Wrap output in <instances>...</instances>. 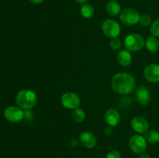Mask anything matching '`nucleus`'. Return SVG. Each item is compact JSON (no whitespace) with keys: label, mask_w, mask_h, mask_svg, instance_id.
I'll return each mask as SVG.
<instances>
[{"label":"nucleus","mask_w":159,"mask_h":158,"mask_svg":"<svg viewBox=\"0 0 159 158\" xmlns=\"http://www.w3.org/2000/svg\"><path fill=\"white\" fill-rule=\"evenodd\" d=\"M111 87L117 94H128L134 91L136 81L131 74L127 72H120L112 77Z\"/></svg>","instance_id":"1"},{"label":"nucleus","mask_w":159,"mask_h":158,"mask_svg":"<svg viewBox=\"0 0 159 158\" xmlns=\"http://www.w3.org/2000/svg\"><path fill=\"white\" fill-rule=\"evenodd\" d=\"M16 102L22 109L29 110L34 108L37 104V95L32 90H21L16 96Z\"/></svg>","instance_id":"2"},{"label":"nucleus","mask_w":159,"mask_h":158,"mask_svg":"<svg viewBox=\"0 0 159 158\" xmlns=\"http://www.w3.org/2000/svg\"><path fill=\"white\" fill-rule=\"evenodd\" d=\"M124 47L130 52L139 51L145 45L144 39L141 34L131 33L127 36L124 40Z\"/></svg>","instance_id":"3"},{"label":"nucleus","mask_w":159,"mask_h":158,"mask_svg":"<svg viewBox=\"0 0 159 158\" xmlns=\"http://www.w3.org/2000/svg\"><path fill=\"white\" fill-rule=\"evenodd\" d=\"M139 12L134 8H126L121 11L120 14V20L121 23L127 26H134L139 23L140 20Z\"/></svg>","instance_id":"4"},{"label":"nucleus","mask_w":159,"mask_h":158,"mask_svg":"<svg viewBox=\"0 0 159 158\" xmlns=\"http://www.w3.org/2000/svg\"><path fill=\"white\" fill-rule=\"evenodd\" d=\"M129 147L134 153L141 154L147 150L148 142L145 137L141 135H134L129 140Z\"/></svg>","instance_id":"5"},{"label":"nucleus","mask_w":159,"mask_h":158,"mask_svg":"<svg viewBox=\"0 0 159 158\" xmlns=\"http://www.w3.org/2000/svg\"><path fill=\"white\" fill-rule=\"evenodd\" d=\"M61 104L65 108L75 110L81 105V99L77 94L71 91H68L61 96Z\"/></svg>","instance_id":"6"},{"label":"nucleus","mask_w":159,"mask_h":158,"mask_svg":"<svg viewBox=\"0 0 159 158\" xmlns=\"http://www.w3.org/2000/svg\"><path fill=\"white\" fill-rule=\"evenodd\" d=\"M102 33L110 38L117 37L120 33V26L116 21L113 20H107L102 23Z\"/></svg>","instance_id":"7"},{"label":"nucleus","mask_w":159,"mask_h":158,"mask_svg":"<svg viewBox=\"0 0 159 158\" xmlns=\"http://www.w3.org/2000/svg\"><path fill=\"white\" fill-rule=\"evenodd\" d=\"M4 116L9 122H18L24 118V112L19 107L9 106L5 109Z\"/></svg>","instance_id":"8"},{"label":"nucleus","mask_w":159,"mask_h":158,"mask_svg":"<svg viewBox=\"0 0 159 158\" xmlns=\"http://www.w3.org/2000/svg\"><path fill=\"white\" fill-rule=\"evenodd\" d=\"M144 76L148 81L151 83L159 82V64H150L144 68Z\"/></svg>","instance_id":"9"},{"label":"nucleus","mask_w":159,"mask_h":158,"mask_svg":"<svg viewBox=\"0 0 159 158\" xmlns=\"http://www.w3.org/2000/svg\"><path fill=\"white\" fill-rule=\"evenodd\" d=\"M131 127L136 133L139 134L146 133L148 131L149 129V122L145 118L142 116H136L133 118L131 120Z\"/></svg>","instance_id":"10"},{"label":"nucleus","mask_w":159,"mask_h":158,"mask_svg":"<svg viewBox=\"0 0 159 158\" xmlns=\"http://www.w3.org/2000/svg\"><path fill=\"white\" fill-rule=\"evenodd\" d=\"M137 101L142 105H147L150 103L152 95L148 88L145 85H140L136 90Z\"/></svg>","instance_id":"11"},{"label":"nucleus","mask_w":159,"mask_h":158,"mask_svg":"<svg viewBox=\"0 0 159 158\" xmlns=\"http://www.w3.org/2000/svg\"><path fill=\"white\" fill-rule=\"evenodd\" d=\"M105 120L109 125L112 127L116 126L120 122V115L115 108H110L105 112Z\"/></svg>","instance_id":"12"},{"label":"nucleus","mask_w":159,"mask_h":158,"mask_svg":"<svg viewBox=\"0 0 159 158\" xmlns=\"http://www.w3.org/2000/svg\"><path fill=\"white\" fill-rule=\"evenodd\" d=\"M80 141L82 145L88 149L94 148L97 143L96 136L91 132H84L80 136Z\"/></svg>","instance_id":"13"},{"label":"nucleus","mask_w":159,"mask_h":158,"mask_svg":"<svg viewBox=\"0 0 159 158\" xmlns=\"http://www.w3.org/2000/svg\"><path fill=\"white\" fill-rule=\"evenodd\" d=\"M117 61L121 66L127 67L131 64L132 56L127 50H122L117 54Z\"/></svg>","instance_id":"14"},{"label":"nucleus","mask_w":159,"mask_h":158,"mask_svg":"<svg viewBox=\"0 0 159 158\" xmlns=\"http://www.w3.org/2000/svg\"><path fill=\"white\" fill-rule=\"evenodd\" d=\"M106 10L111 16H116L121 12L120 5L116 0H110L106 5Z\"/></svg>","instance_id":"15"},{"label":"nucleus","mask_w":159,"mask_h":158,"mask_svg":"<svg viewBox=\"0 0 159 158\" xmlns=\"http://www.w3.org/2000/svg\"><path fill=\"white\" fill-rule=\"evenodd\" d=\"M146 49L151 53H155L159 50V41L157 37L151 36L147 38L145 41Z\"/></svg>","instance_id":"16"},{"label":"nucleus","mask_w":159,"mask_h":158,"mask_svg":"<svg viewBox=\"0 0 159 158\" xmlns=\"http://www.w3.org/2000/svg\"><path fill=\"white\" fill-rule=\"evenodd\" d=\"M80 12L84 18L90 19L94 15V8L90 4L85 2L82 4L80 9Z\"/></svg>","instance_id":"17"},{"label":"nucleus","mask_w":159,"mask_h":158,"mask_svg":"<svg viewBox=\"0 0 159 158\" xmlns=\"http://www.w3.org/2000/svg\"><path fill=\"white\" fill-rule=\"evenodd\" d=\"M145 139L147 142L150 143L155 144L159 143V132L157 130H149L146 133Z\"/></svg>","instance_id":"18"},{"label":"nucleus","mask_w":159,"mask_h":158,"mask_svg":"<svg viewBox=\"0 0 159 158\" xmlns=\"http://www.w3.org/2000/svg\"><path fill=\"white\" fill-rule=\"evenodd\" d=\"M73 120L75 121L77 123H81V122H83L85 119V112L82 109V108H76V109L73 110L72 114Z\"/></svg>","instance_id":"19"},{"label":"nucleus","mask_w":159,"mask_h":158,"mask_svg":"<svg viewBox=\"0 0 159 158\" xmlns=\"http://www.w3.org/2000/svg\"><path fill=\"white\" fill-rule=\"evenodd\" d=\"M150 31L152 36H154L155 37H159V19L155 20L151 24Z\"/></svg>","instance_id":"20"},{"label":"nucleus","mask_w":159,"mask_h":158,"mask_svg":"<svg viewBox=\"0 0 159 158\" xmlns=\"http://www.w3.org/2000/svg\"><path fill=\"white\" fill-rule=\"evenodd\" d=\"M110 46L111 49H113V50H118L122 46V43H121L120 39H118L117 37H114V38H112L111 40H110Z\"/></svg>","instance_id":"21"},{"label":"nucleus","mask_w":159,"mask_h":158,"mask_svg":"<svg viewBox=\"0 0 159 158\" xmlns=\"http://www.w3.org/2000/svg\"><path fill=\"white\" fill-rule=\"evenodd\" d=\"M139 23H141L142 26H148L152 23V18H151L150 15H141V16L140 17Z\"/></svg>","instance_id":"22"},{"label":"nucleus","mask_w":159,"mask_h":158,"mask_svg":"<svg viewBox=\"0 0 159 158\" xmlns=\"http://www.w3.org/2000/svg\"><path fill=\"white\" fill-rule=\"evenodd\" d=\"M106 158H121L120 153L117 150H111L107 153Z\"/></svg>","instance_id":"23"},{"label":"nucleus","mask_w":159,"mask_h":158,"mask_svg":"<svg viewBox=\"0 0 159 158\" xmlns=\"http://www.w3.org/2000/svg\"><path fill=\"white\" fill-rule=\"evenodd\" d=\"M113 127L110 126V125H109V126H107V128L104 129V134L106 135V136H111L112 133H113Z\"/></svg>","instance_id":"24"},{"label":"nucleus","mask_w":159,"mask_h":158,"mask_svg":"<svg viewBox=\"0 0 159 158\" xmlns=\"http://www.w3.org/2000/svg\"><path fill=\"white\" fill-rule=\"evenodd\" d=\"M44 0H30V2H31L34 4H40L42 3Z\"/></svg>","instance_id":"25"},{"label":"nucleus","mask_w":159,"mask_h":158,"mask_svg":"<svg viewBox=\"0 0 159 158\" xmlns=\"http://www.w3.org/2000/svg\"><path fill=\"white\" fill-rule=\"evenodd\" d=\"M87 1H88V0H75V2H76L79 3V4H84V3L86 2Z\"/></svg>","instance_id":"26"},{"label":"nucleus","mask_w":159,"mask_h":158,"mask_svg":"<svg viewBox=\"0 0 159 158\" xmlns=\"http://www.w3.org/2000/svg\"><path fill=\"white\" fill-rule=\"evenodd\" d=\"M139 158H151V156L147 154H142L139 156Z\"/></svg>","instance_id":"27"}]
</instances>
